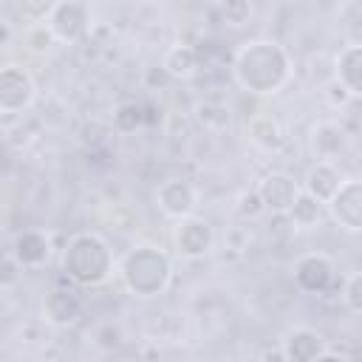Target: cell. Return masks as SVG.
I'll list each match as a JSON object with an SVG mask.
<instances>
[{
	"label": "cell",
	"mask_w": 362,
	"mask_h": 362,
	"mask_svg": "<svg viewBox=\"0 0 362 362\" xmlns=\"http://www.w3.org/2000/svg\"><path fill=\"white\" fill-rule=\"evenodd\" d=\"M291 57L277 40H249L232 57V76L238 88L257 96L280 93L291 79Z\"/></svg>",
	"instance_id": "cell-1"
},
{
	"label": "cell",
	"mask_w": 362,
	"mask_h": 362,
	"mask_svg": "<svg viewBox=\"0 0 362 362\" xmlns=\"http://www.w3.org/2000/svg\"><path fill=\"white\" fill-rule=\"evenodd\" d=\"M113 274V249L99 232L71 235L62 252V277L74 286H99Z\"/></svg>",
	"instance_id": "cell-2"
},
{
	"label": "cell",
	"mask_w": 362,
	"mask_h": 362,
	"mask_svg": "<svg viewBox=\"0 0 362 362\" xmlns=\"http://www.w3.org/2000/svg\"><path fill=\"white\" fill-rule=\"evenodd\" d=\"M119 277L124 283V288L133 294V297H141V300H153V297H161L170 283H173V260L164 249L158 246H133L122 263H119Z\"/></svg>",
	"instance_id": "cell-3"
},
{
	"label": "cell",
	"mask_w": 362,
	"mask_h": 362,
	"mask_svg": "<svg viewBox=\"0 0 362 362\" xmlns=\"http://www.w3.org/2000/svg\"><path fill=\"white\" fill-rule=\"evenodd\" d=\"M37 99V85L28 68L23 65H0V113L20 116L25 113Z\"/></svg>",
	"instance_id": "cell-4"
},
{
	"label": "cell",
	"mask_w": 362,
	"mask_h": 362,
	"mask_svg": "<svg viewBox=\"0 0 362 362\" xmlns=\"http://www.w3.org/2000/svg\"><path fill=\"white\" fill-rule=\"evenodd\" d=\"M173 243H175V252L187 260H201L212 252L215 246V232L209 226L206 218H198L195 212L187 215V218H178L175 226H173Z\"/></svg>",
	"instance_id": "cell-5"
},
{
	"label": "cell",
	"mask_w": 362,
	"mask_h": 362,
	"mask_svg": "<svg viewBox=\"0 0 362 362\" xmlns=\"http://www.w3.org/2000/svg\"><path fill=\"white\" fill-rule=\"evenodd\" d=\"M325 209L334 223H339L345 232L362 229V181L359 178H342L337 192L325 201Z\"/></svg>",
	"instance_id": "cell-6"
},
{
	"label": "cell",
	"mask_w": 362,
	"mask_h": 362,
	"mask_svg": "<svg viewBox=\"0 0 362 362\" xmlns=\"http://www.w3.org/2000/svg\"><path fill=\"white\" fill-rule=\"evenodd\" d=\"M291 277H294V286L300 291H305V294H325L328 286L334 283V263L322 252H305V255H300L294 260Z\"/></svg>",
	"instance_id": "cell-7"
},
{
	"label": "cell",
	"mask_w": 362,
	"mask_h": 362,
	"mask_svg": "<svg viewBox=\"0 0 362 362\" xmlns=\"http://www.w3.org/2000/svg\"><path fill=\"white\" fill-rule=\"evenodd\" d=\"M156 204H158V209L167 218L178 221V218H187V215L195 212V206H198V189L187 178H167L156 189Z\"/></svg>",
	"instance_id": "cell-8"
},
{
	"label": "cell",
	"mask_w": 362,
	"mask_h": 362,
	"mask_svg": "<svg viewBox=\"0 0 362 362\" xmlns=\"http://www.w3.org/2000/svg\"><path fill=\"white\" fill-rule=\"evenodd\" d=\"M45 23H48L57 42L71 45L88 31V8L79 0H59Z\"/></svg>",
	"instance_id": "cell-9"
},
{
	"label": "cell",
	"mask_w": 362,
	"mask_h": 362,
	"mask_svg": "<svg viewBox=\"0 0 362 362\" xmlns=\"http://www.w3.org/2000/svg\"><path fill=\"white\" fill-rule=\"evenodd\" d=\"M255 189H257V195H260V201H263V206H266L269 212L286 215L303 187H300V181H297L291 173L274 170V173L263 175V181H260Z\"/></svg>",
	"instance_id": "cell-10"
},
{
	"label": "cell",
	"mask_w": 362,
	"mask_h": 362,
	"mask_svg": "<svg viewBox=\"0 0 362 362\" xmlns=\"http://www.w3.org/2000/svg\"><path fill=\"white\" fill-rule=\"evenodd\" d=\"M42 317L54 328H68L82 317V297L74 286H54L42 300Z\"/></svg>",
	"instance_id": "cell-11"
},
{
	"label": "cell",
	"mask_w": 362,
	"mask_h": 362,
	"mask_svg": "<svg viewBox=\"0 0 362 362\" xmlns=\"http://www.w3.org/2000/svg\"><path fill=\"white\" fill-rule=\"evenodd\" d=\"M308 150L317 161H337L348 150V133L337 122H320L308 136Z\"/></svg>",
	"instance_id": "cell-12"
},
{
	"label": "cell",
	"mask_w": 362,
	"mask_h": 362,
	"mask_svg": "<svg viewBox=\"0 0 362 362\" xmlns=\"http://www.w3.org/2000/svg\"><path fill=\"white\" fill-rule=\"evenodd\" d=\"M283 356L291 362H311V359H322L325 351V339L320 331L308 328V325H297L291 331H286L283 337Z\"/></svg>",
	"instance_id": "cell-13"
},
{
	"label": "cell",
	"mask_w": 362,
	"mask_h": 362,
	"mask_svg": "<svg viewBox=\"0 0 362 362\" xmlns=\"http://www.w3.org/2000/svg\"><path fill=\"white\" fill-rule=\"evenodd\" d=\"M14 260L20 263V269H40L48 255H51V243H48V235L40 232V229H23L20 235H14L11 240V249Z\"/></svg>",
	"instance_id": "cell-14"
},
{
	"label": "cell",
	"mask_w": 362,
	"mask_h": 362,
	"mask_svg": "<svg viewBox=\"0 0 362 362\" xmlns=\"http://www.w3.org/2000/svg\"><path fill=\"white\" fill-rule=\"evenodd\" d=\"M246 136L263 153H280L286 147V141H288L280 119L277 116H269V113H255L246 122Z\"/></svg>",
	"instance_id": "cell-15"
},
{
	"label": "cell",
	"mask_w": 362,
	"mask_h": 362,
	"mask_svg": "<svg viewBox=\"0 0 362 362\" xmlns=\"http://www.w3.org/2000/svg\"><path fill=\"white\" fill-rule=\"evenodd\" d=\"M342 170L334 164V161H314L311 167H308V173H305V181H303V189L308 192V195H314L317 201H328L334 192H337V187L342 184Z\"/></svg>",
	"instance_id": "cell-16"
},
{
	"label": "cell",
	"mask_w": 362,
	"mask_h": 362,
	"mask_svg": "<svg viewBox=\"0 0 362 362\" xmlns=\"http://www.w3.org/2000/svg\"><path fill=\"white\" fill-rule=\"evenodd\" d=\"M334 79L356 99L362 93V45L351 42L339 51L337 57V68H334Z\"/></svg>",
	"instance_id": "cell-17"
},
{
	"label": "cell",
	"mask_w": 362,
	"mask_h": 362,
	"mask_svg": "<svg viewBox=\"0 0 362 362\" xmlns=\"http://www.w3.org/2000/svg\"><path fill=\"white\" fill-rule=\"evenodd\" d=\"M198 62H201L198 51L192 45H184V42L167 48V54L161 57V68L170 74V79H187V76H192L198 71Z\"/></svg>",
	"instance_id": "cell-18"
},
{
	"label": "cell",
	"mask_w": 362,
	"mask_h": 362,
	"mask_svg": "<svg viewBox=\"0 0 362 362\" xmlns=\"http://www.w3.org/2000/svg\"><path fill=\"white\" fill-rule=\"evenodd\" d=\"M322 212H325V204L317 201L314 195H308L305 189H300L286 215H288V221H291L294 229H314V226H320Z\"/></svg>",
	"instance_id": "cell-19"
},
{
	"label": "cell",
	"mask_w": 362,
	"mask_h": 362,
	"mask_svg": "<svg viewBox=\"0 0 362 362\" xmlns=\"http://www.w3.org/2000/svg\"><path fill=\"white\" fill-rule=\"evenodd\" d=\"M195 119H198V124H201L204 130H209V133H221V130L229 127L232 113H229L226 105L212 102V99H204V102L195 105Z\"/></svg>",
	"instance_id": "cell-20"
},
{
	"label": "cell",
	"mask_w": 362,
	"mask_h": 362,
	"mask_svg": "<svg viewBox=\"0 0 362 362\" xmlns=\"http://www.w3.org/2000/svg\"><path fill=\"white\" fill-rule=\"evenodd\" d=\"M139 127H144V110H141V105L139 102H122L113 110V130L122 133V136H130Z\"/></svg>",
	"instance_id": "cell-21"
},
{
	"label": "cell",
	"mask_w": 362,
	"mask_h": 362,
	"mask_svg": "<svg viewBox=\"0 0 362 362\" xmlns=\"http://www.w3.org/2000/svg\"><path fill=\"white\" fill-rule=\"evenodd\" d=\"M57 3L59 0H14V8H17V14L28 25H37V23H45L51 17V11H54Z\"/></svg>",
	"instance_id": "cell-22"
},
{
	"label": "cell",
	"mask_w": 362,
	"mask_h": 362,
	"mask_svg": "<svg viewBox=\"0 0 362 362\" xmlns=\"http://www.w3.org/2000/svg\"><path fill=\"white\" fill-rule=\"evenodd\" d=\"M221 17L232 28L246 25L252 17V0H221Z\"/></svg>",
	"instance_id": "cell-23"
},
{
	"label": "cell",
	"mask_w": 362,
	"mask_h": 362,
	"mask_svg": "<svg viewBox=\"0 0 362 362\" xmlns=\"http://www.w3.org/2000/svg\"><path fill=\"white\" fill-rule=\"evenodd\" d=\"M342 303H345V308L354 317L362 314V272H351L345 277V283H342Z\"/></svg>",
	"instance_id": "cell-24"
},
{
	"label": "cell",
	"mask_w": 362,
	"mask_h": 362,
	"mask_svg": "<svg viewBox=\"0 0 362 362\" xmlns=\"http://www.w3.org/2000/svg\"><path fill=\"white\" fill-rule=\"evenodd\" d=\"M235 212H238V218H240V221H257V218L266 212V206H263V201H260L257 189H243V192L238 195Z\"/></svg>",
	"instance_id": "cell-25"
},
{
	"label": "cell",
	"mask_w": 362,
	"mask_h": 362,
	"mask_svg": "<svg viewBox=\"0 0 362 362\" xmlns=\"http://www.w3.org/2000/svg\"><path fill=\"white\" fill-rule=\"evenodd\" d=\"M25 42H28V48H31L34 54H45L57 40H54L48 23H37V25H28V31H25Z\"/></svg>",
	"instance_id": "cell-26"
},
{
	"label": "cell",
	"mask_w": 362,
	"mask_h": 362,
	"mask_svg": "<svg viewBox=\"0 0 362 362\" xmlns=\"http://www.w3.org/2000/svg\"><path fill=\"white\" fill-rule=\"evenodd\" d=\"M20 280V263L11 252H0V288H8Z\"/></svg>",
	"instance_id": "cell-27"
},
{
	"label": "cell",
	"mask_w": 362,
	"mask_h": 362,
	"mask_svg": "<svg viewBox=\"0 0 362 362\" xmlns=\"http://www.w3.org/2000/svg\"><path fill=\"white\" fill-rule=\"evenodd\" d=\"M325 96H328V102H331L334 107H345V102H351V99H354V96H351V93H348V90H345V88H342V85H339L337 79H334V82L328 85Z\"/></svg>",
	"instance_id": "cell-28"
},
{
	"label": "cell",
	"mask_w": 362,
	"mask_h": 362,
	"mask_svg": "<svg viewBox=\"0 0 362 362\" xmlns=\"http://www.w3.org/2000/svg\"><path fill=\"white\" fill-rule=\"evenodd\" d=\"M156 82H158V85H164V82H170V74H167V71H164L161 65H158V68H150V71H147V85L153 88Z\"/></svg>",
	"instance_id": "cell-29"
},
{
	"label": "cell",
	"mask_w": 362,
	"mask_h": 362,
	"mask_svg": "<svg viewBox=\"0 0 362 362\" xmlns=\"http://www.w3.org/2000/svg\"><path fill=\"white\" fill-rule=\"evenodd\" d=\"M11 40V25L6 20H0V45H6Z\"/></svg>",
	"instance_id": "cell-30"
}]
</instances>
